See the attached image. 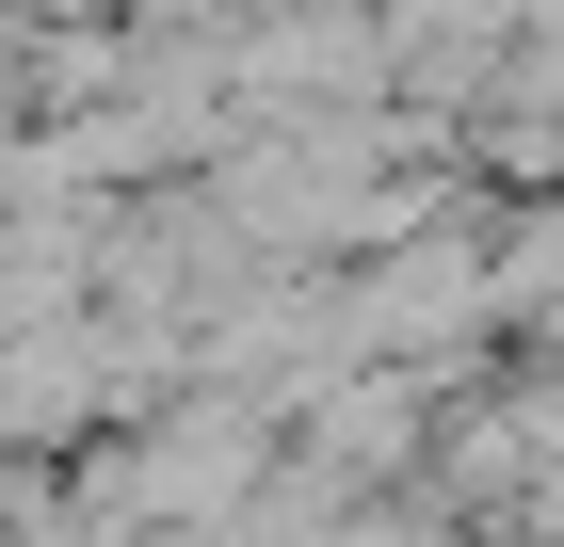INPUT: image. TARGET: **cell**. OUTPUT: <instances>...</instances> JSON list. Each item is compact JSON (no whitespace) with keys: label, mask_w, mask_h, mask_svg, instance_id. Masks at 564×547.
<instances>
[{"label":"cell","mask_w":564,"mask_h":547,"mask_svg":"<svg viewBox=\"0 0 564 547\" xmlns=\"http://www.w3.org/2000/svg\"><path fill=\"white\" fill-rule=\"evenodd\" d=\"M291 547H452V500H420V483H388V500H323Z\"/></svg>","instance_id":"1"}]
</instances>
